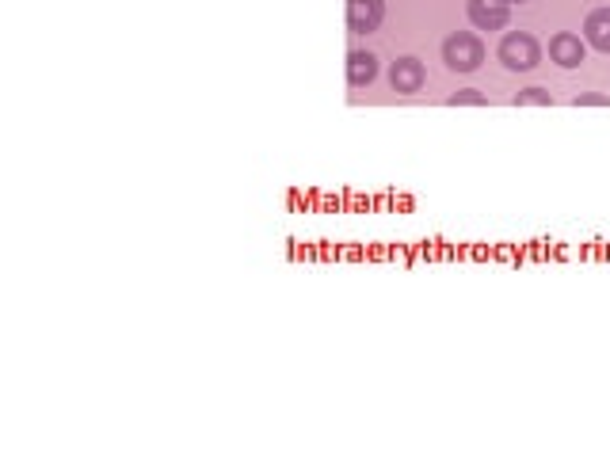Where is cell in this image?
Segmentation results:
<instances>
[{
	"mask_svg": "<svg viewBox=\"0 0 610 457\" xmlns=\"http://www.w3.org/2000/svg\"><path fill=\"white\" fill-rule=\"evenodd\" d=\"M584 54H588V42L572 35V31H561V35L549 39V61L561 65V69H576L584 61Z\"/></svg>",
	"mask_w": 610,
	"mask_h": 457,
	"instance_id": "6",
	"label": "cell"
},
{
	"mask_svg": "<svg viewBox=\"0 0 610 457\" xmlns=\"http://www.w3.org/2000/svg\"><path fill=\"white\" fill-rule=\"evenodd\" d=\"M466 12L477 31H504L511 20V0H469Z\"/></svg>",
	"mask_w": 610,
	"mask_h": 457,
	"instance_id": "3",
	"label": "cell"
},
{
	"mask_svg": "<svg viewBox=\"0 0 610 457\" xmlns=\"http://www.w3.org/2000/svg\"><path fill=\"white\" fill-rule=\"evenodd\" d=\"M584 42L599 54H610V8H595L584 20Z\"/></svg>",
	"mask_w": 610,
	"mask_h": 457,
	"instance_id": "8",
	"label": "cell"
},
{
	"mask_svg": "<svg viewBox=\"0 0 610 457\" xmlns=\"http://www.w3.org/2000/svg\"><path fill=\"white\" fill-rule=\"evenodd\" d=\"M496 58L504 61V69H511V73H530L542 61V46H538V39L530 31H508L500 39Z\"/></svg>",
	"mask_w": 610,
	"mask_h": 457,
	"instance_id": "1",
	"label": "cell"
},
{
	"mask_svg": "<svg viewBox=\"0 0 610 457\" xmlns=\"http://www.w3.org/2000/svg\"><path fill=\"white\" fill-rule=\"evenodd\" d=\"M424 84H427V69L420 58L393 61V69H389V88H393L397 96H416V92H424Z\"/></svg>",
	"mask_w": 610,
	"mask_h": 457,
	"instance_id": "4",
	"label": "cell"
},
{
	"mask_svg": "<svg viewBox=\"0 0 610 457\" xmlns=\"http://www.w3.org/2000/svg\"><path fill=\"white\" fill-rule=\"evenodd\" d=\"M386 20V0H347V27L355 35H374Z\"/></svg>",
	"mask_w": 610,
	"mask_h": 457,
	"instance_id": "5",
	"label": "cell"
},
{
	"mask_svg": "<svg viewBox=\"0 0 610 457\" xmlns=\"http://www.w3.org/2000/svg\"><path fill=\"white\" fill-rule=\"evenodd\" d=\"M553 96H549L546 88H523L519 96H515V107H549Z\"/></svg>",
	"mask_w": 610,
	"mask_h": 457,
	"instance_id": "9",
	"label": "cell"
},
{
	"mask_svg": "<svg viewBox=\"0 0 610 457\" xmlns=\"http://www.w3.org/2000/svg\"><path fill=\"white\" fill-rule=\"evenodd\" d=\"M511 4H523V0H511Z\"/></svg>",
	"mask_w": 610,
	"mask_h": 457,
	"instance_id": "12",
	"label": "cell"
},
{
	"mask_svg": "<svg viewBox=\"0 0 610 457\" xmlns=\"http://www.w3.org/2000/svg\"><path fill=\"white\" fill-rule=\"evenodd\" d=\"M572 103L576 107H610V96H603V92H580Z\"/></svg>",
	"mask_w": 610,
	"mask_h": 457,
	"instance_id": "11",
	"label": "cell"
},
{
	"mask_svg": "<svg viewBox=\"0 0 610 457\" xmlns=\"http://www.w3.org/2000/svg\"><path fill=\"white\" fill-rule=\"evenodd\" d=\"M447 103H450V107H462V103H469V107H485L488 96H485V92H477V88H462V92H454Z\"/></svg>",
	"mask_w": 610,
	"mask_h": 457,
	"instance_id": "10",
	"label": "cell"
},
{
	"mask_svg": "<svg viewBox=\"0 0 610 457\" xmlns=\"http://www.w3.org/2000/svg\"><path fill=\"white\" fill-rule=\"evenodd\" d=\"M443 61H447L454 73H473V69H481V61H485V42L477 39L473 31H454V35L443 42Z\"/></svg>",
	"mask_w": 610,
	"mask_h": 457,
	"instance_id": "2",
	"label": "cell"
},
{
	"mask_svg": "<svg viewBox=\"0 0 610 457\" xmlns=\"http://www.w3.org/2000/svg\"><path fill=\"white\" fill-rule=\"evenodd\" d=\"M374 77H378V58L370 50H351L347 54V84L366 88V84H374Z\"/></svg>",
	"mask_w": 610,
	"mask_h": 457,
	"instance_id": "7",
	"label": "cell"
}]
</instances>
